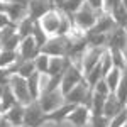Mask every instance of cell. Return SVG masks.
I'll return each mask as SVG.
<instances>
[{"label": "cell", "mask_w": 127, "mask_h": 127, "mask_svg": "<svg viewBox=\"0 0 127 127\" xmlns=\"http://www.w3.org/2000/svg\"><path fill=\"white\" fill-rule=\"evenodd\" d=\"M90 119H92V112L90 108L85 105H76L75 110L68 115V122H71L75 127H88L90 124Z\"/></svg>", "instance_id": "obj_10"}, {"label": "cell", "mask_w": 127, "mask_h": 127, "mask_svg": "<svg viewBox=\"0 0 127 127\" xmlns=\"http://www.w3.org/2000/svg\"><path fill=\"white\" fill-rule=\"evenodd\" d=\"M7 9H9V3L0 0V12H5V14H7Z\"/></svg>", "instance_id": "obj_41"}, {"label": "cell", "mask_w": 127, "mask_h": 127, "mask_svg": "<svg viewBox=\"0 0 127 127\" xmlns=\"http://www.w3.org/2000/svg\"><path fill=\"white\" fill-rule=\"evenodd\" d=\"M61 19H63V12H61V10H58V9L49 10L46 15H42V17L39 19L42 29L46 31V34H48L49 37H54V36L58 34Z\"/></svg>", "instance_id": "obj_7"}, {"label": "cell", "mask_w": 127, "mask_h": 127, "mask_svg": "<svg viewBox=\"0 0 127 127\" xmlns=\"http://www.w3.org/2000/svg\"><path fill=\"white\" fill-rule=\"evenodd\" d=\"M87 3L92 7V9L97 12L98 15L103 14V5H105V0H87Z\"/></svg>", "instance_id": "obj_37"}, {"label": "cell", "mask_w": 127, "mask_h": 127, "mask_svg": "<svg viewBox=\"0 0 127 127\" xmlns=\"http://www.w3.org/2000/svg\"><path fill=\"white\" fill-rule=\"evenodd\" d=\"M37 102L46 114H51L53 110H56L58 107H61L64 103V95H63L61 88L53 90V92H42L41 97L37 98Z\"/></svg>", "instance_id": "obj_5"}, {"label": "cell", "mask_w": 127, "mask_h": 127, "mask_svg": "<svg viewBox=\"0 0 127 127\" xmlns=\"http://www.w3.org/2000/svg\"><path fill=\"white\" fill-rule=\"evenodd\" d=\"M27 88H29V93H31L32 100H37L41 97V92H42V88H41V73L34 71L27 78Z\"/></svg>", "instance_id": "obj_18"}, {"label": "cell", "mask_w": 127, "mask_h": 127, "mask_svg": "<svg viewBox=\"0 0 127 127\" xmlns=\"http://www.w3.org/2000/svg\"><path fill=\"white\" fill-rule=\"evenodd\" d=\"M41 54V48L37 46V42L34 41L32 36L29 37H24L20 41V46H19V56L22 59H27V61H34Z\"/></svg>", "instance_id": "obj_9"}, {"label": "cell", "mask_w": 127, "mask_h": 127, "mask_svg": "<svg viewBox=\"0 0 127 127\" xmlns=\"http://www.w3.org/2000/svg\"><path fill=\"white\" fill-rule=\"evenodd\" d=\"M120 5H122V7L127 10V0H120Z\"/></svg>", "instance_id": "obj_42"}, {"label": "cell", "mask_w": 127, "mask_h": 127, "mask_svg": "<svg viewBox=\"0 0 127 127\" xmlns=\"http://www.w3.org/2000/svg\"><path fill=\"white\" fill-rule=\"evenodd\" d=\"M24 110H26L24 105L15 103V105L12 108H9L3 115H5V119L10 122L12 127H24Z\"/></svg>", "instance_id": "obj_14"}, {"label": "cell", "mask_w": 127, "mask_h": 127, "mask_svg": "<svg viewBox=\"0 0 127 127\" xmlns=\"http://www.w3.org/2000/svg\"><path fill=\"white\" fill-rule=\"evenodd\" d=\"M73 61L69 58H59V56H54V58L49 59V68H48V75L46 76H54V75H61V73H64L66 69L69 68V64H71Z\"/></svg>", "instance_id": "obj_13"}, {"label": "cell", "mask_w": 127, "mask_h": 127, "mask_svg": "<svg viewBox=\"0 0 127 127\" xmlns=\"http://www.w3.org/2000/svg\"><path fill=\"white\" fill-rule=\"evenodd\" d=\"M66 2H68V0H53V3H54V7H56L58 10H61V9H63V5H64Z\"/></svg>", "instance_id": "obj_40"}, {"label": "cell", "mask_w": 127, "mask_h": 127, "mask_svg": "<svg viewBox=\"0 0 127 127\" xmlns=\"http://www.w3.org/2000/svg\"><path fill=\"white\" fill-rule=\"evenodd\" d=\"M2 2H7V3H12L14 0H2Z\"/></svg>", "instance_id": "obj_45"}, {"label": "cell", "mask_w": 127, "mask_h": 127, "mask_svg": "<svg viewBox=\"0 0 127 127\" xmlns=\"http://www.w3.org/2000/svg\"><path fill=\"white\" fill-rule=\"evenodd\" d=\"M19 59V51H9L0 48V68H10Z\"/></svg>", "instance_id": "obj_20"}, {"label": "cell", "mask_w": 127, "mask_h": 127, "mask_svg": "<svg viewBox=\"0 0 127 127\" xmlns=\"http://www.w3.org/2000/svg\"><path fill=\"white\" fill-rule=\"evenodd\" d=\"M108 124H110V119H107L105 115H97L90 119L88 127H108Z\"/></svg>", "instance_id": "obj_34"}, {"label": "cell", "mask_w": 127, "mask_h": 127, "mask_svg": "<svg viewBox=\"0 0 127 127\" xmlns=\"http://www.w3.org/2000/svg\"><path fill=\"white\" fill-rule=\"evenodd\" d=\"M124 56H126V63H127V48L124 49Z\"/></svg>", "instance_id": "obj_44"}, {"label": "cell", "mask_w": 127, "mask_h": 127, "mask_svg": "<svg viewBox=\"0 0 127 127\" xmlns=\"http://www.w3.org/2000/svg\"><path fill=\"white\" fill-rule=\"evenodd\" d=\"M93 92L98 93V95H103V97H108V95H110V90H108V87H107V83H105V80H103V78L93 87Z\"/></svg>", "instance_id": "obj_35"}, {"label": "cell", "mask_w": 127, "mask_h": 127, "mask_svg": "<svg viewBox=\"0 0 127 127\" xmlns=\"http://www.w3.org/2000/svg\"><path fill=\"white\" fill-rule=\"evenodd\" d=\"M69 37L68 36H54L41 48V53L48 54L51 58L54 56H59V58H68V53H69Z\"/></svg>", "instance_id": "obj_1"}, {"label": "cell", "mask_w": 127, "mask_h": 127, "mask_svg": "<svg viewBox=\"0 0 127 127\" xmlns=\"http://www.w3.org/2000/svg\"><path fill=\"white\" fill-rule=\"evenodd\" d=\"M100 68H102V73H103V76H105L108 71L114 68V61H112L110 51H108L107 48L103 49V53H102V58H100Z\"/></svg>", "instance_id": "obj_31"}, {"label": "cell", "mask_w": 127, "mask_h": 127, "mask_svg": "<svg viewBox=\"0 0 127 127\" xmlns=\"http://www.w3.org/2000/svg\"><path fill=\"white\" fill-rule=\"evenodd\" d=\"M2 114H3V112H0V115H2Z\"/></svg>", "instance_id": "obj_48"}, {"label": "cell", "mask_w": 127, "mask_h": 127, "mask_svg": "<svg viewBox=\"0 0 127 127\" xmlns=\"http://www.w3.org/2000/svg\"><path fill=\"white\" fill-rule=\"evenodd\" d=\"M32 27H34V19L31 15H27V17H24V19L20 20L19 24H17V34L20 36V39L29 37L31 34H32Z\"/></svg>", "instance_id": "obj_23"}, {"label": "cell", "mask_w": 127, "mask_h": 127, "mask_svg": "<svg viewBox=\"0 0 127 127\" xmlns=\"http://www.w3.org/2000/svg\"><path fill=\"white\" fill-rule=\"evenodd\" d=\"M0 127H12V126H10V122L5 119V115H3V114L0 115Z\"/></svg>", "instance_id": "obj_39"}, {"label": "cell", "mask_w": 127, "mask_h": 127, "mask_svg": "<svg viewBox=\"0 0 127 127\" xmlns=\"http://www.w3.org/2000/svg\"><path fill=\"white\" fill-rule=\"evenodd\" d=\"M0 112H3V110H2V103H0Z\"/></svg>", "instance_id": "obj_47"}, {"label": "cell", "mask_w": 127, "mask_h": 127, "mask_svg": "<svg viewBox=\"0 0 127 127\" xmlns=\"http://www.w3.org/2000/svg\"><path fill=\"white\" fill-rule=\"evenodd\" d=\"M49 59H51V56H48V54H44V53H41L37 58L34 59V64H36V71L37 73H44V75H48V68H49Z\"/></svg>", "instance_id": "obj_30"}, {"label": "cell", "mask_w": 127, "mask_h": 127, "mask_svg": "<svg viewBox=\"0 0 127 127\" xmlns=\"http://www.w3.org/2000/svg\"><path fill=\"white\" fill-rule=\"evenodd\" d=\"M112 12V17L115 20V24H117L119 27H122V29L127 31V10L122 7V5H117L114 10H110Z\"/></svg>", "instance_id": "obj_26"}, {"label": "cell", "mask_w": 127, "mask_h": 127, "mask_svg": "<svg viewBox=\"0 0 127 127\" xmlns=\"http://www.w3.org/2000/svg\"><path fill=\"white\" fill-rule=\"evenodd\" d=\"M85 80V75H83V71L75 64V63H71L69 64V68L64 71V75H63V80H61V92H63V95H66L68 92H71L73 88L78 85L80 81H83Z\"/></svg>", "instance_id": "obj_6"}, {"label": "cell", "mask_w": 127, "mask_h": 127, "mask_svg": "<svg viewBox=\"0 0 127 127\" xmlns=\"http://www.w3.org/2000/svg\"><path fill=\"white\" fill-rule=\"evenodd\" d=\"M10 22H12V20L9 19V15H7L5 12H0V31L3 29V27H7Z\"/></svg>", "instance_id": "obj_38"}, {"label": "cell", "mask_w": 127, "mask_h": 127, "mask_svg": "<svg viewBox=\"0 0 127 127\" xmlns=\"http://www.w3.org/2000/svg\"><path fill=\"white\" fill-rule=\"evenodd\" d=\"M103 49L105 48H90V46L87 48L83 58H81V71H83V75H87L88 71H92L100 63Z\"/></svg>", "instance_id": "obj_8"}, {"label": "cell", "mask_w": 127, "mask_h": 127, "mask_svg": "<svg viewBox=\"0 0 127 127\" xmlns=\"http://www.w3.org/2000/svg\"><path fill=\"white\" fill-rule=\"evenodd\" d=\"M102 78H103V73H102V68H100V63H98L92 71H88L87 75H85V80H87V83L90 85L92 90H93V87H95Z\"/></svg>", "instance_id": "obj_28"}, {"label": "cell", "mask_w": 127, "mask_h": 127, "mask_svg": "<svg viewBox=\"0 0 127 127\" xmlns=\"http://www.w3.org/2000/svg\"><path fill=\"white\" fill-rule=\"evenodd\" d=\"M85 2H87V0H68V2L63 5L61 12H63V14H66L68 17L73 19V15H75V14H76V12L85 5Z\"/></svg>", "instance_id": "obj_27"}, {"label": "cell", "mask_w": 127, "mask_h": 127, "mask_svg": "<svg viewBox=\"0 0 127 127\" xmlns=\"http://www.w3.org/2000/svg\"><path fill=\"white\" fill-rule=\"evenodd\" d=\"M122 76H124V71L119 68H114L108 71L107 75L103 76V80H105V83H107L108 90H110V93H115V90H117L119 83H120V80H122Z\"/></svg>", "instance_id": "obj_17"}, {"label": "cell", "mask_w": 127, "mask_h": 127, "mask_svg": "<svg viewBox=\"0 0 127 127\" xmlns=\"http://www.w3.org/2000/svg\"><path fill=\"white\" fill-rule=\"evenodd\" d=\"M114 95L119 98V102H120L124 107H127V76L126 75L122 76V80H120V83H119V87H117V90H115Z\"/></svg>", "instance_id": "obj_29"}, {"label": "cell", "mask_w": 127, "mask_h": 127, "mask_svg": "<svg viewBox=\"0 0 127 127\" xmlns=\"http://www.w3.org/2000/svg\"><path fill=\"white\" fill-rule=\"evenodd\" d=\"M0 103H2V110H3V114H5L9 108H12L15 103H19L17 98H15V95H14V92H12V88H10V85L5 87L3 95H2V98H0Z\"/></svg>", "instance_id": "obj_22"}, {"label": "cell", "mask_w": 127, "mask_h": 127, "mask_svg": "<svg viewBox=\"0 0 127 127\" xmlns=\"http://www.w3.org/2000/svg\"><path fill=\"white\" fill-rule=\"evenodd\" d=\"M127 126V107H124L115 117L110 119L108 127H126Z\"/></svg>", "instance_id": "obj_33"}, {"label": "cell", "mask_w": 127, "mask_h": 127, "mask_svg": "<svg viewBox=\"0 0 127 127\" xmlns=\"http://www.w3.org/2000/svg\"><path fill=\"white\" fill-rule=\"evenodd\" d=\"M15 34H17V24L10 22L7 27H3V29L0 31V46H2L3 42H7L9 39H12Z\"/></svg>", "instance_id": "obj_32"}, {"label": "cell", "mask_w": 127, "mask_h": 127, "mask_svg": "<svg viewBox=\"0 0 127 127\" xmlns=\"http://www.w3.org/2000/svg\"><path fill=\"white\" fill-rule=\"evenodd\" d=\"M75 107H76L75 103H66V102H64L61 107H58L56 110H53L51 114H48V122H56V124H58V122L66 120L68 115L75 110Z\"/></svg>", "instance_id": "obj_15"}, {"label": "cell", "mask_w": 127, "mask_h": 127, "mask_svg": "<svg viewBox=\"0 0 127 127\" xmlns=\"http://www.w3.org/2000/svg\"><path fill=\"white\" fill-rule=\"evenodd\" d=\"M31 36L34 37V41L37 42V46H39V48H42V46L51 39L48 34H46V31L42 29V26H41L39 20H34V27H32V34H31Z\"/></svg>", "instance_id": "obj_21"}, {"label": "cell", "mask_w": 127, "mask_h": 127, "mask_svg": "<svg viewBox=\"0 0 127 127\" xmlns=\"http://www.w3.org/2000/svg\"><path fill=\"white\" fill-rule=\"evenodd\" d=\"M5 87H7V85H5ZM5 87H3V85H0V98H2V95H3V90H5Z\"/></svg>", "instance_id": "obj_43"}, {"label": "cell", "mask_w": 127, "mask_h": 127, "mask_svg": "<svg viewBox=\"0 0 127 127\" xmlns=\"http://www.w3.org/2000/svg\"><path fill=\"white\" fill-rule=\"evenodd\" d=\"M124 75H126V76H127V68H126V69H124Z\"/></svg>", "instance_id": "obj_46"}, {"label": "cell", "mask_w": 127, "mask_h": 127, "mask_svg": "<svg viewBox=\"0 0 127 127\" xmlns=\"http://www.w3.org/2000/svg\"><path fill=\"white\" fill-rule=\"evenodd\" d=\"M107 48H117L124 51L127 48V31L119 26L114 31H110L107 34Z\"/></svg>", "instance_id": "obj_12"}, {"label": "cell", "mask_w": 127, "mask_h": 127, "mask_svg": "<svg viewBox=\"0 0 127 127\" xmlns=\"http://www.w3.org/2000/svg\"><path fill=\"white\" fill-rule=\"evenodd\" d=\"M100 15H102V14H100ZM97 19H98V14L88 5L87 2H85V5H83V7L73 15V22H75V26H76L78 29H81L83 32H87V31L92 29V27L97 24Z\"/></svg>", "instance_id": "obj_3"}, {"label": "cell", "mask_w": 127, "mask_h": 127, "mask_svg": "<svg viewBox=\"0 0 127 127\" xmlns=\"http://www.w3.org/2000/svg\"><path fill=\"white\" fill-rule=\"evenodd\" d=\"M105 100H107V97H103V95H98V93H95V92H93V97H92V103H90V112H92V117H97V115H103Z\"/></svg>", "instance_id": "obj_19"}, {"label": "cell", "mask_w": 127, "mask_h": 127, "mask_svg": "<svg viewBox=\"0 0 127 127\" xmlns=\"http://www.w3.org/2000/svg\"><path fill=\"white\" fill-rule=\"evenodd\" d=\"M36 71V64L34 61H27V59H19V66H17V75L22 76V78H29L31 75Z\"/></svg>", "instance_id": "obj_24"}, {"label": "cell", "mask_w": 127, "mask_h": 127, "mask_svg": "<svg viewBox=\"0 0 127 127\" xmlns=\"http://www.w3.org/2000/svg\"><path fill=\"white\" fill-rule=\"evenodd\" d=\"M10 88H12V92H14V95L17 98V102H19L20 105H29L31 102H34L32 98H31V93H29V88H27V80L19 76V75H12V78H10Z\"/></svg>", "instance_id": "obj_4"}, {"label": "cell", "mask_w": 127, "mask_h": 127, "mask_svg": "<svg viewBox=\"0 0 127 127\" xmlns=\"http://www.w3.org/2000/svg\"><path fill=\"white\" fill-rule=\"evenodd\" d=\"M12 69L10 68H0V85H9L10 83V78H12Z\"/></svg>", "instance_id": "obj_36"}, {"label": "cell", "mask_w": 127, "mask_h": 127, "mask_svg": "<svg viewBox=\"0 0 127 127\" xmlns=\"http://www.w3.org/2000/svg\"><path fill=\"white\" fill-rule=\"evenodd\" d=\"M110 51V56H112V61H114V66L119 69H124L127 68V63H126V56H124V51L117 48H107Z\"/></svg>", "instance_id": "obj_25"}, {"label": "cell", "mask_w": 127, "mask_h": 127, "mask_svg": "<svg viewBox=\"0 0 127 127\" xmlns=\"http://www.w3.org/2000/svg\"><path fill=\"white\" fill-rule=\"evenodd\" d=\"M48 122V114L42 110L37 100L26 105L24 110V127H41Z\"/></svg>", "instance_id": "obj_2"}, {"label": "cell", "mask_w": 127, "mask_h": 127, "mask_svg": "<svg viewBox=\"0 0 127 127\" xmlns=\"http://www.w3.org/2000/svg\"><path fill=\"white\" fill-rule=\"evenodd\" d=\"M124 108V105L119 102V98L114 95V93H110L107 97V100H105V107H103V115L107 119H112L115 117L119 112Z\"/></svg>", "instance_id": "obj_16"}, {"label": "cell", "mask_w": 127, "mask_h": 127, "mask_svg": "<svg viewBox=\"0 0 127 127\" xmlns=\"http://www.w3.org/2000/svg\"><path fill=\"white\" fill-rule=\"evenodd\" d=\"M53 9H56L53 0H29V15L34 20H39Z\"/></svg>", "instance_id": "obj_11"}]
</instances>
